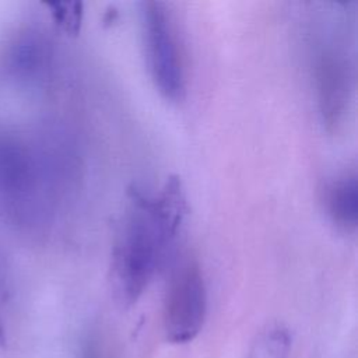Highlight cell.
<instances>
[{"label":"cell","mask_w":358,"mask_h":358,"mask_svg":"<svg viewBox=\"0 0 358 358\" xmlns=\"http://www.w3.org/2000/svg\"><path fill=\"white\" fill-rule=\"evenodd\" d=\"M319 113L329 130H337L350 112L354 95V66L337 43H324L315 59Z\"/></svg>","instance_id":"4"},{"label":"cell","mask_w":358,"mask_h":358,"mask_svg":"<svg viewBox=\"0 0 358 358\" xmlns=\"http://www.w3.org/2000/svg\"><path fill=\"white\" fill-rule=\"evenodd\" d=\"M141 34L155 87L166 99L180 101L186 92V66L180 36L165 3H141Z\"/></svg>","instance_id":"2"},{"label":"cell","mask_w":358,"mask_h":358,"mask_svg":"<svg viewBox=\"0 0 358 358\" xmlns=\"http://www.w3.org/2000/svg\"><path fill=\"white\" fill-rule=\"evenodd\" d=\"M55 21L69 34L76 35L80 31L83 20V4L80 1L48 3Z\"/></svg>","instance_id":"8"},{"label":"cell","mask_w":358,"mask_h":358,"mask_svg":"<svg viewBox=\"0 0 358 358\" xmlns=\"http://www.w3.org/2000/svg\"><path fill=\"white\" fill-rule=\"evenodd\" d=\"M185 214L186 199L175 176L157 196H147L137 187L129 190L110 266L112 289L119 303L130 306L145 291L164 266Z\"/></svg>","instance_id":"1"},{"label":"cell","mask_w":358,"mask_h":358,"mask_svg":"<svg viewBox=\"0 0 358 358\" xmlns=\"http://www.w3.org/2000/svg\"><path fill=\"white\" fill-rule=\"evenodd\" d=\"M207 313V288L194 257L186 256L175 266L165 301L162 323L166 340L175 344L192 341L203 327Z\"/></svg>","instance_id":"3"},{"label":"cell","mask_w":358,"mask_h":358,"mask_svg":"<svg viewBox=\"0 0 358 358\" xmlns=\"http://www.w3.org/2000/svg\"><path fill=\"white\" fill-rule=\"evenodd\" d=\"M324 204L333 222L351 232L358 221V182L355 173H345L329 183L324 192Z\"/></svg>","instance_id":"6"},{"label":"cell","mask_w":358,"mask_h":358,"mask_svg":"<svg viewBox=\"0 0 358 358\" xmlns=\"http://www.w3.org/2000/svg\"><path fill=\"white\" fill-rule=\"evenodd\" d=\"M291 337L287 329L271 326L263 330L252 343L246 358H288Z\"/></svg>","instance_id":"7"},{"label":"cell","mask_w":358,"mask_h":358,"mask_svg":"<svg viewBox=\"0 0 358 358\" xmlns=\"http://www.w3.org/2000/svg\"><path fill=\"white\" fill-rule=\"evenodd\" d=\"M3 341H4V331H3V327L0 324V343H3Z\"/></svg>","instance_id":"9"},{"label":"cell","mask_w":358,"mask_h":358,"mask_svg":"<svg viewBox=\"0 0 358 358\" xmlns=\"http://www.w3.org/2000/svg\"><path fill=\"white\" fill-rule=\"evenodd\" d=\"M49 43L41 34L25 32L13 43L11 69L21 80L38 83L49 71Z\"/></svg>","instance_id":"5"}]
</instances>
